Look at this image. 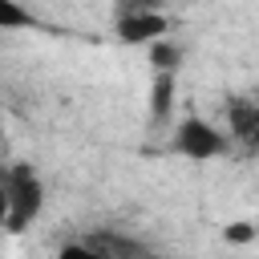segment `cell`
<instances>
[{
    "mask_svg": "<svg viewBox=\"0 0 259 259\" xmlns=\"http://www.w3.org/2000/svg\"><path fill=\"white\" fill-rule=\"evenodd\" d=\"M45 210V182L32 170V162H12L4 170V231L20 235L32 227Z\"/></svg>",
    "mask_w": 259,
    "mask_h": 259,
    "instance_id": "1",
    "label": "cell"
},
{
    "mask_svg": "<svg viewBox=\"0 0 259 259\" xmlns=\"http://www.w3.org/2000/svg\"><path fill=\"white\" fill-rule=\"evenodd\" d=\"M170 150L174 154H182V158H190V162H210V158H223L227 150H231V138L219 130V125H210L206 117H182L178 125H174V142H170Z\"/></svg>",
    "mask_w": 259,
    "mask_h": 259,
    "instance_id": "2",
    "label": "cell"
},
{
    "mask_svg": "<svg viewBox=\"0 0 259 259\" xmlns=\"http://www.w3.org/2000/svg\"><path fill=\"white\" fill-rule=\"evenodd\" d=\"M227 138L243 158H259V93H231L223 101Z\"/></svg>",
    "mask_w": 259,
    "mask_h": 259,
    "instance_id": "3",
    "label": "cell"
},
{
    "mask_svg": "<svg viewBox=\"0 0 259 259\" xmlns=\"http://www.w3.org/2000/svg\"><path fill=\"white\" fill-rule=\"evenodd\" d=\"M113 32L125 45H158V40H166L170 20H166V12L150 8V4H121L113 12Z\"/></svg>",
    "mask_w": 259,
    "mask_h": 259,
    "instance_id": "4",
    "label": "cell"
},
{
    "mask_svg": "<svg viewBox=\"0 0 259 259\" xmlns=\"http://www.w3.org/2000/svg\"><path fill=\"white\" fill-rule=\"evenodd\" d=\"M85 243L101 255V259H162L150 243H142L138 235H125V231H109V227H97L85 235Z\"/></svg>",
    "mask_w": 259,
    "mask_h": 259,
    "instance_id": "5",
    "label": "cell"
},
{
    "mask_svg": "<svg viewBox=\"0 0 259 259\" xmlns=\"http://www.w3.org/2000/svg\"><path fill=\"white\" fill-rule=\"evenodd\" d=\"M174 113V73H154L150 81V125H166Z\"/></svg>",
    "mask_w": 259,
    "mask_h": 259,
    "instance_id": "6",
    "label": "cell"
},
{
    "mask_svg": "<svg viewBox=\"0 0 259 259\" xmlns=\"http://www.w3.org/2000/svg\"><path fill=\"white\" fill-rule=\"evenodd\" d=\"M150 65H154V73H178V65H182V45H174V40L150 45Z\"/></svg>",
    "mask_w": 259,
    "mask_h": 259,
    "instance_id": "7",
    "label": "cell"
},
{
    "mask_svg": "<svg viewBox=\"0 0 259 259\" xmlns=\"http://www.w3.org/2000/svg\"><path fill=\"white\" fill-rule=\"evenodd\" d=\"M32 24V12L16 8L12 0H0V28H28Z\"/></svg>",
    "mask_w": 259,
    "mask_h": 259,
    "instance_id": "8",
    "label": "cell"
},
{
    "mask_svg": "<svg viewBox=\"0 0 259 259\" xmlns=\"http://www.w3.org/2000/svg\"><path fill=\"white\" fill-rule=\"evenodd\" d=\"M255 235H259V227H255V223H243V219L223 227V239H227V243H251Z\"/></svg>",
    "mask_w": 259,
    "mask_h": 259,
    "instance_id": "9",
    "label": "cell"
},
{
    "mask_svg": "<svg viewBox=\"0 0 259 259\" xmlns=\"http://www.w3.org/2000/svg\"><path fill=\"white\" fill-rule=\"evenodd\" d=\"M53 259H101V255H97V251H93L85 239H73V243H65V247H61Z\"/></svg>",
    "mask_w": 259,
    "mask_h": 259,
    "instance_id": "10",
    "label": "cell"
}]
</instances>
